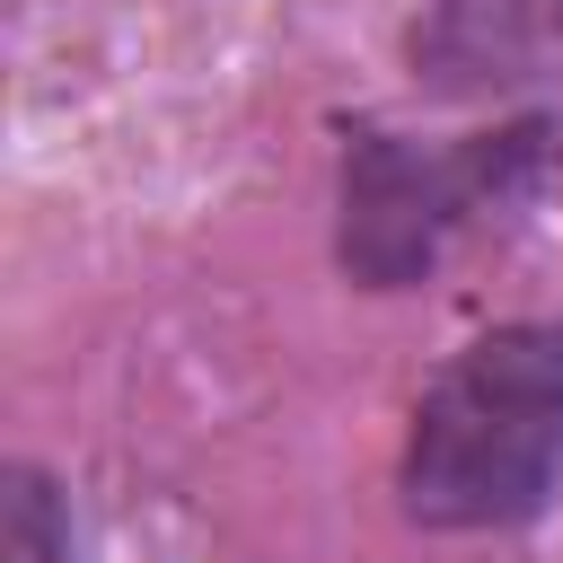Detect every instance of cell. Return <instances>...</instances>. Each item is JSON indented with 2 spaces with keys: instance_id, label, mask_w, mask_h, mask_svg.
<instances>
[{
  "instance_id": "obj_1",
  "label": "cell",
  "mask_w": 563,
  "mask_h": 563,
  "mask_svg": "<svg viewBox=\"0 0 563 563\" xmlns=\"http://www.w3.org/2000/svg\"><path fill=\"white\" fill-rule=\"evenodd\" d=\"M563 484V325L475 334L413 405L396 493L422 528H519Z\"/></svg>"
},
{
  "instance_id": "obj_2",
  "label": "cell",
  "mask_w": 563,
  "mask_h": 563,
  "mask_svg": "<svg viewBox=\"0 0 563 563\" xmlns=\"http://www.w3.org/2000/svg\"><path fill=\"white\" fill-rule=\"evenodd\" d=\"M545 123H501L475 141H405L361 132L343 150V273L361 290H413L440 273V255L493 220H510L545 176Z\"/></svg>"
},
{
  "instance_id": "obj_3",
  "label": "cell",
  "mask_w": 563,
  "mask_h": 563,
  "mask_svg": "<svg viewBox=\"0 0 563 563\" xmlns=\"http://www.w3.org/2000/svg\"><path fill=\"white\" fill-rule=\"evenodd\" d=\"M563 53V0H422L413 70L440 97H501L528 88Z\"/></svg>"
},
{
  "instance_id": "obj_4",
  "label": "cell",
  "mask_w": 563,
  "mask_h": 563,
  "mask_svg": "<svg viewBox=\"0 0 563 563\" xmlns=\"http://www.w3.org/2000/svg\"><path fill=\"white\" fill-rule=\"evenodd\" d=\"M0 563H70L62 493L35 466H9V484H0Z\"/></svg>"
}]
</instances>
